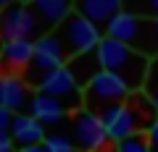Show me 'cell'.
<instances>
[{
  "label": "cell",
  "instance_id": "1",
  "mask_svg": "<svg viewBox=\"0 0 158 152\" xmlns=\"http://www.w3.org/2000/svg\"><path fill=\"white\" fill-rule=\"evenodd\" d=\"M98 55H100L103 71H111L118 79H124L132 92L145 89V79H148V71H150V58L140 55L137 50L127 47L124 42L111 40V37H103L100 47H98Z\"/></svg>",
  "mask_w": 158,
  "mask_h": 152
},
{
  "label": "cell",
  "instance_id": "2",
  "mask_svg": "<svg viewBox=\"0 0 158 152\" xmlns=\"http://www.w3.org/2000/svg\"><path fill=\"white\" fill-rule=\"evenodd\" d=\"M106 37L124 42L145 58H158V18H145L135 13H118L106 26Z\"/></svg>",
  "mask_w": 158,
  "mask_h": 152
},
{
  "label": "cell",
  "instance_id": "3",
  "mask_svg": "<svg viewBox=\"0 0 158 152\" xmlns=\"http://www.w3.org/2000/svg\"><path fill=\"white\" fill-rule=\"evenodd\" d=\"M82 97H85V107L95 115H103L108 107L121 105L132 97V89L127 87L124 79H118L116 73L111 71H100L90 84L82 89Z\"/></svg>",
  "mask_w": 158,
  "mask_h": 152
},
{
  "label": "cell",
  "instance_id": "4",
  "mask_svg": "<svg viewBox=\"0 0 158 152\" xmlns=\"http://www.w3.org/2000/svg\"><path fill=\"white\" fill-rule=\"evenodd\" d=\"M56 34L61 37V42L66 45L69 58L82 55V53H92L100 47L106 32H100L98 24H92L90 18H85L82 13H69V18L56 29Z\"/></svg>",
  "mask_w": 158,
  "mask_h": 152
},
{
  "label": "cell",
  "instance_id": "5",
  "mask_svg": "<svg viewBox=\"0 0 158 152\" xmlns=\"http://www.w3.org/2000/svg\"><path fill=\"white\" fill-rule=\"evenodd\" d=\"M66 63H69V53H66V45L61 42V37H58L56 32L42 34V37L34 40V58H32V63H29L27 79L37 87L50 71L66 66Z\"/></svg>",
  "mask_w": 158,
  "mask_h": 152
},
{
  "label": "cell",
  "instance_id": "6",
  "mask_svg": "<svg viewBox=\"0 0 158 152\" xmlns=\"http://www.w3.org/2000/svg\"><path fill=\"white\" fill-rule=\"evenodd\" d=\"M40 32H45V29H42V24H40L32 6L13 3L11 8H6L3 26H0L3 40H34Z\"/></svg>",
  "mask_w": 158,
  "mask_h": 152
},
{
  "label": "cell",
  "instance_id": "7",
  "mask_svg": "<svg viewBox=\"0 0 158 152\" xmlns=\"http://www.w3.org/2000/svg\"><path fill=\"white\" fill-rule=\"evenodd\" d=\"M100 118H103V126H106V131H108V139H111L113 144L121 142V139H127V136H132V134H137L140 126L145 123V118L140 115V110L135 107L132 100L108 107Z\"/></svg>",
  "mask_w": 158,
  "mask_h": 152
},
{
  "label": "cell",
  "instance_id": "8",
  "mask_svg": "<svg viewBox=\"0 0 158 152\" xmlns=\"http://www.w3.org/2000/svg\"><path fill=\"white\" fill-rule=\"evenodd\" d=\"M37 92H45V95H53V97H58V100H63L71 113H77L79 107H82V102H85L82 87L77 84V79H74V73L69 71V66H61V68H56V71H50L45 79L37 84Z\"/></svg>",
  "mask_w": 158,
  "mask_h": 152
},
{
  "label": "cell",
  "instance_id": "9",
  "mask_svg": "<svg viewBox=\"0 0 158 152\" xmlns=\"http://www.w3.org/2000/svg\"><path fill=\"white\" fill-rule=\"evenodd\" d=\"M71 118H74L77 139H79V144L85 147L87 152H98V150H103V147L111 142V139H108L106 126H103V118L95 115V113H90L87 107H79Z\"/></svg>",
  "mask_w": 158,
  "mask_h": 152
},
{
  "label": "cell",
  "instance_id": "10",
  "mask_svg": "<svg viewBox=\"0 0 158 152\" xmlns=\"http://www.w3.org/2000/svg\"><path fill=\"white\" fill-rule=\"evenodd\" d=\"M0 105H6L8 110H13L16 115H21L27 107H32L27 81H24L19 73H3V76H0Z\"/></svg>",
  "mask_w": 158,
  "mask_h": 152
},
{
  "label": "cell",
  "instance_id": "11",
  "mask_svg": "<svg viewBox=\"0 0 158 152\" xmlns=\"http://www.w3.org/2000/svg\"><path fill=\"white\" fill-rule=\"evenodd\" d=\"M74 11L98 26H108L118 13H124V0H74Z\"/></svg>",
  "mask_w": 158,
  "mask_h": 152
},
{
  "label": "cell",
  "instance_id": "12",
  "mask_svg": "<svg viewBox=\"0 0 158 152\" xmlns=\"http://www.w3.org/2000/svg\"><path fill=\"white\" fill-rule=\"evenodd\" d=\"M32 8L48 34V29H58L69 18V13H74V0H32Z\"/></svg>",
  "mask_w": 158,
  "mask_h": 152
},
{
  "label": "cell",
  "instance_id": "13",
  "mask_svg": "<svg viewBox=\"0 0 158 152\" xmlns=\"http://www.w3.org/2000/svg\"><path fill=\"white\" fill-rule=\"evenodd\" d=\"M11 134L13 142L19 147H34V144H45V129H42V121H37L32 113H21L13 118L11 126Z\"/></svg>",
  "mask_w": 158,
  "mask_h": 152
},
{
  "label": "cell",
  "instance_id": "14",
  "mask_svg": "<svg viewBox=\"0 0 158 152\" xmlns=\"http://www.w3.org/2000/svg\"><path fill=\"white\" fill-rule=\"evenodd\" d=\"M32 115L37 121H42V123H58V121L63 118L69 113V105L63 100H58V97L53 95H45V92H34L32 95Z\"/></svg>",
  "mask_w": 158,
  "mask_h": 152
},
{
  "label": "cell",
  "instance_id": "15",
  "mask_svg": "<svg viewBox=\"0 0 158 152\" xmlns=\"http://www.w3.org/2000/svg\"><path fill=\"white\" fill-rule=\"evenodd\" d=\"M69 71L74 73V79H77V84L85 89L87 84H90L92 79H95L98 73L103 71V63H100V55H98V50L92 53H82V55H74L69 58Z\"/></svg>",
  "mask_w": 158,
  "mask_h": 152
},
{
  "label": "cell",
  "instance_id": "16",
  "mask_svg": "<svg viewBox=\"0 0 158 152\" xmlns=\"http://www.w3.org/2000/svg\"><path fill=\"white\" fill-rule=\"evenodd\" d=\"M0 58L11 68H27L34 58L32 40H3L0 42Z\"/></svg>",
  "mask_w": 158,
  "mask_h": 152
},
{
  "label": "cell",
  "instance_id": "17",
  "mask_svg": "<svg viewBox=\"0 0 158 152\" xmlns=\"http://www.w3.org/2000/svg\"><path fill=\"white\" fill-rule=\"evenodd\" d=\"M116 152H153L150 139H148V131H137V134L116 142Z\"/></svg>",
  "mask_w": 158,
  "mask_h": 152
},
{
  "label": "cell",
  "instance_id": "18",
  "mask_svg": "<svg viewBox=\"0 0 158 152\" xmlns=\"http://www.w3.org/2000/svg\"><path fill=\"white\" fill-rule=\"evenodd\" d=\"M124 11L145 18H158V0H124Z\"/></svg>",
  "mask_w": 158,
  "mask_h": 152
},
{
  "label": "cell",
  "instance_id": "19",
  "mask_svg": "<svg viewBox=\"0 0 158 152\" xmlns=\"http://www.w3.org/2000/svg\"><path fill=\"white\" fill-rule=\"evenodd\" d=\"M145 92L150 97V102L156 105V113H158V58L150 60V71H148V79H145Z\"/></svg>",
  "mask_w": 158,
  "mask_h": 152
},
{
  "label": "cell",
  "instance_id": "20",
  "mask_svg": "<svg viewBox=\"0 0 158 152\" xmlns=\"http://www.w3.org/2000/svg\"><path fill=\"white\" fill-rule=\"evenodd\" d=\"M45 147H48V152H77V150H74V144L63 134H50L45 139Z\"/></svg>",
  "mask_w": 158,
  "mask_h": 152
},
{
  "label": "cell",
  "instance_id": "21",
  "mask_svg": "<svg viewBox=\"0 0 158 152\" xmlns=\"http://www.w3.org/2000/svg\"><path fill=\"white\" fill-rule=\"evenodd\" d=\"M13 118H16V113L8 110L6 105H0V131H8L13 126Z\"/></svg>",
  "mask_w": 158,
  "mask_h": 152
},
{
  "label": "cell",
  "instance_id": "22",
  "mask_svg": "<svg viewBox=\"0 0 158 152\" xmlns=\"http://www.w3.org/2000/svg\"><path fill=\"white\" fill-rule=\"evenodd\" d=\"M13 134H8V131H0V152H13Z\"/></svg>",
  "mask_w": 158,
  "mask_h": 152
},
{
  "label": "cell",
  "instance_id": "23",
  "mask_svg": "<svg viewBox=\"0 0 158 152\" xmlns=\"http://www.w3.org/2000/svg\"><path fill=\"white\" fill-rule=\"evenodd\" d=\"M148 139H150V147H153V152H158V121H153L150 126H148Z\"/></svg>",
  "mask_w": 158,
  "mask_h": 152
},
{
  "label": "cell",
  "instance_id": "24",
  "mask_svg": "<svg viewBox=\"0 0 158 152\" xmlns=\"http://www.w3.org/2000/svg\"><path fill=\"white\" fill-rule=\"evenodd\" d=\"M19 152H48L45 144H34V147H21Z\"/></svg>",
  "mask_w": 158,
  "mask_h": 152
},
{
  "label": "cell",
  "instance_id": "25",
  "mask_svg": "<svg viewBox=\"0 0 158 152\" xmlns=\"http://www.w3.org/2000/svg\"><path fill=\"white\" fill-rule=\"evenodd\" d=\"M13 3H16V0H0V8H11Z\"/></svg>",
  "mask_w": 158,
  "mask_h": 152
},
{
  "label": "cell",
  "instance_id": "26",
  "mask_svg": "<svg viewBox=\"0 0 158 152\" xmlns=\"http://www.w3.org/2000/svg\"><path fill=\"white\" fill-rule=\"evenodd\" d=\"M3 16H6V11H3V8H0V26H3Z\"/></svg>",
  "mask_w": 158,
  "mask_h": 152
}]
</instances>
